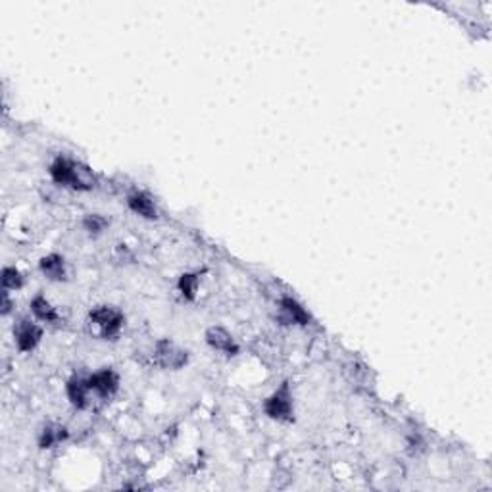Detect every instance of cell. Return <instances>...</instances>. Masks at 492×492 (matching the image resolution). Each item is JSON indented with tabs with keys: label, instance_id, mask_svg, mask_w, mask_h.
<instances>
[{
	"label": "cell",
	"instance_id": "obj_5",
	"mask_svg": "<svg viewBox=\"0 0 492 492\" xmlns=\"http://www.w3.org/2000/svg\"><path fill=\"white\" fill-rule=\"evenodd\" d=\"M88 389L96 392L98 396L110 398L114 396L118 389H120V375L112 369V367H104L101 371L87 375Z\"/></svg>",
	"mask_w": 492,
	"mask_h": 492
},
{
	"label": "cell",
	"instance_id": "obj_14",
	"mask_svg": "<svg viewBox=\"0 0 492 492\" xmlns=\"http://www.w3.org/2000/svg\"><path fill=\"white\" fill-rule=\"evenodd\" d=\"M177 287H179L181 294H183L187 300H193L196 294V287H198V275H195V273H183V275L179 277Z\"/></svg>",
	"mask_w": 492,
	"mask_h": 492
},
{
	"label": "cell",
	"instance_id": "obj_1",
	"mask_svg": "<svg viewBox=\"0 0 492 492\" xmlns=\"http://www.w3.org/2000/svg\"><path fill=\"white\" fill-rule=\"evenodd\" d=\"M48 171H51L54 183L62 185V187H70L73 190H91L96 183L93 170H88L87 165L73 162V160L66 158V156H58L51 164Z\"/></svg>",
	"mask_w": 492,
	"mask_h": 492
},
{
	"label": "cell",
	"instance_id": "obj_3",
	"mask_svg": "<svg viewBox=\"0 0 492 492\" xmlns=\"http://www.w3.org/2000/svg\"><path fill=\"white\" fill-rule=\"evenodd\" d=\"M265 416H270L275 421H292L294 419V404H292V392H290L289 381H285L277 391L264 402Z\"/></svg>",
	"mask_w": 492,
	"mask_h": 492
},
{
	"label": "cell",
	"instance_id": "obj_10",
	"mask_svg": "<svg viewBox=\"0 0 492 492\" xmlns=\"http://www.w3.org/2000/svg\"><path fill=\"white\" fill-rule=\"evenodd\" d=\"M66 392H68L70 402L76 406L77 410L87 408V404H88L87 398H88V392H91L87 377H83V375H73V377L68 381V385H66Z\"/></svg>",
	"mask_w": 492,
	"mask_h": 492
},
{
	"label": "cell",
	"instance_id": "obj_7",
	"mask_svg": "<svg viewBox=\"0 0 492 492\" xmlns=\"http://www.w3.org/2000/svg\"><path fill=\"white\" fill-rule=\"evenodd\" d=\"M206 342H208L214 350L225 352L227 356H237V354H239V344L235 342L231 333L225 331L223 327H210L208 331H206Z\"/></svg>",
	"mask_w": 492,
	"mask_h": 492
},
{
	"label": "cell",
	"instance_id": "obj_12",
	"mask_svg": "<svg viewBox=\"0 0 492 492\" xmlns=\"http://www.w3.org/2000/svg\"><path fill=\"white\" fill-rule=\"evenodd\" d=\"M68 439V429L62 425H46L39 435V446L41 449H54L56 444Z\"/></svg>",
	"mask_w": 492,
	"mask_h": 492
},
{
	"label": "cell",
	"instance_id": "obj_6",
	"mask_svg": "<svg viewBox=\"0 0 492 492\" xmlns=\"http://www.w3.org/2000/svg\"><path fill=\"white\" fill-rule=\"evenodd\" d=\"M14 339H16V344L21 352H31L43 339V329L29 319H21L14 327Z\"/></svg>",
	"mask_w": 492,
	"mask_h": 492
},
{
	"label": "cell",
	"instance_id": "obj_15",
	"mask_svg": "<svg viewBox=\"0 0 492 492\" xmlns=\"http://www.w3.org/2000/svg\"><path fill=\"white\" fill-rule=\"evenodd\" d=\"M24 285V277L16 267H4L2 270V287L4 290H18Z\"/></svg>",
	"mask_w": 492,
	"mask_h": 492
},
{
	"label": "cell",
	"instance_id": "obj_2",
	"mask_svg": "<svg viewBox=\"0 0 492 492\" xmlns=\"http://www.w3.org/2000/svg\"><path fill=\"white\" fill-rule=\"evenodd\" d=\"M125 323V316L114 306H98L88 314V327L104 341H114Z\"/></svg>",
	"mask_w": 492,
	"mask_h": 492
},
{
	"label": "cell",
	"instance_id": "obj_13",
	"mask_svg": "<svg viewBox=\"0 0 492 492\" xmlns=\"http://www.w3.org/2000/svg\"><path fill=\"white\" fill-rule=\"evenodd\" d=\"M31 312L33 316L37 317L39 322L43 323H56L60 317H58L56 309L52 308V304L43 297V294H37V297L31 300Z\"/></svg>",
	"mask_w": 492,
	"mask_h": 492
},
{
	"label": "cell",
	"instance_id": "obj_11",
	"mask_svg": "<svg viewBox=\"0 0 492 492\" xmlns=\"http://www.w3.org/2000/svg\"><path fill=\"white\" fill-rule=\"evenodd\" d=\"M39 267L43 272L44 277H48L51 281H63L68 272H66V260L60 254H48L39 262Z\"/></svg>",
	"mask_w": 492,
	"mask_h": 492
},
{
	"label": "cell",
	"instance_id": "obj_16",
	"mask_svg": "<svg viewBox=\"0 0 492 492\" xmlns=\"http://www.w3.org/2000/svg\"><path fill=\"white\" fill-rule=\"evenodd\" d=\"M108 225V221L102 217V215L88 214L85 220H83V227L87 229L88 233H101L104 231V227Z\"/></svg>",
	"mask_w": 492,
	"mask_h": 492
},
{
	"label": "cell",
	"instance_id": "obj_8",
	"mask_svg": "<svg viewBox=\"0 0 492 492\" xmlns=\"http://www.w3.org/2000/svg\"><path fill=\"white\" fill-rule=\"evenodd\" d=\"M279 308H281V316L279 319L283 323H294V325H308L312 322V317L306 309L300 306V304L294 300V298L285 297L281 298L279 302Z\"/></svg>",
	"mask_w": 492,
	"mask_h": 492
},
{
	"label": "cell",
	"instance_id": "obj_4",
	"mask_svg": "<svg viewBox=\"0 0 492 492\" xmlns=\"http://www.w3.org/2000/svg\"><path fill=\"white\" fill-rule=\"evenodd\" d=\"M189 356L170 339H162L154 347V364L164 369H181L187 364Z\"/></svg>",
	"mask_w": 492,
	"mask_h": 492
},
{
	"label": "cell",
	"instance_id": "obj_9",
	"mask_svg": "<svg viewBox=\"0 0 492 492\" xmlns=\"http://www.w3.org/2000/svg\"><path fill=\"white\" fill-rule=\"evenodd\" d=\"M127 206H129L135 214L145 217V220H156V217H158V208H156V204L152 200V196L143 193V190H135V193H131V195L127 196Z\"/></svg>",
	"mask_w": 492,
	"mask_h": 492
}]
</instances>
